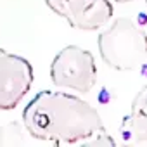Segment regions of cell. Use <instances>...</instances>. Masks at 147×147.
<instances>
[{
    "instance_id": "obj_1",
    "label": "cell",
    "mask_w": 147,
    "mask_h": 147,
    "mask_svg": "<svg viewBox=\"0 0 147 147\" xmlns=\"http://www.w3.org/2000/svg\"><path fill=\"white\" fill-rule=\"evenodd\" d=\"M23 123L33 138L54 144H83L104 130V121L94 106L76 95L54 90H43L28 102Z\"/></svg>"
},
{
    "instance_id": "obj_2",
    "label": "cell",
    "mask_w": 147,
    "mask_h": 147,
    "mask_svg": "<svg viewBox=\"0 0 147 147\" xmlns=\"http://www.w3.org/2000/svg\"><path fill=\"white\" fill-rule=\"evenodd\" d=\"M102 61L116 71H133L147 59V33L130 18L114 19L97 38Z\"/></svg>"
},
{
    "instance_id": "obj_3",
    "label": "cell",
    "mask_w": 147,
    "mask_h": 147,
    "mask_svg": "<svg viewBox=\"0 0 147 147\" xmlns=\"http://www.w3.org/2000/svg\"><path fill=\"white\" fill-rule=\"evenodd\" d=\"M50 80L59 88L87 94L97 83V64L92 52L78 45H67L52 59Z\"/></svg>"
},
{
    "instance_id": "obj_4",
    "label": "cell",
    "mask_w": 147,
    "mask_h": 147,
    "mask_svg": "<svg viewBox=\"0 0 147 147\" xmlns=\"http://www.w3.org/2000/svg\"><path fill=\"white\" fill-rule=\"evenodd\" d=\"M33 85L31 64L16 54L0 49V111L16 109Z\"/></svg>"
},
{
    "instance_id": "obj_5",
    "label": "cell",
    "mask_w": 147,
    "mask_h": 147,
    "mask_svg": "<svg viewBox=\"0 0 147 147\" xmlns=\"http://www.w3.org/2000/svg\"><path fill=\"white\" fill-rule=\"evenodd\" d=\"M45 4L73 28L83 31L102 28L111 21L114 12L109 0H45Z\"/></svg>"
},
{
    "instance_id": "obj_6",
    "label": "cell",
    "mask_w": 147,
    "mask_h": 147,
    "mask_svg": "<svg viewBox=\"0 0 147 147\" xmlns=\"http://www.w3.org/2000/svg\"><path fill=\"white\" fill-rule=\"evenodd\" d=\"M121 144L131 147H147V114L130 111L119 125Z\"/></svg>"
},
{
    "instance_id": "obj_7",
    "label": "cell",
    "mask_w": 147,
    "mask_h": 147,
    "mask_svg": "<svg viewBox=\"0 0 147 147\" xmlns=\"http://www.w3.org/2000/svg\"><path fill=\"white\" fill-rule=\"evenodd\" d=\"M24 133H28L24 123L19 125L18 121H11L0 126V145H21L26 142Z\"/></svg>"
},
{
    "instance_id": "obj_8",
    "label": "cell",
    "mask_w": 147,
    "mask_h": 147,
    "mask_svg": "<svg viewBox=\"0 0 147 147\" xmlns=\"http://www.w3.org/2000/svg\"><path fill=\"white\" fill-rule=\"evenodd\" d=\"M114 144H116L114 138H113L111 135H107V131H106V128H104V130L94 133L92 137H88L82 145H114Z\"/></svg>"
},
{
    "instance_id": "obj_9",
    "label": "cell",
    "mask_w": 147,
    "mask_h": 147,
    "mask_svg": "<svg viewBox=\"0 0 147 147\" xmlns=\"http://www.w3.org/2000/svg\"><path fill=\"white\" fill-rule=\"evenodd\" d=\"M131 111L147 114V85H144L131 100Z\"/></svg>"
},
{
    "instance_id": "obj_10",
    "label": "cell",
    "mask_w": 147,
    "mask_h": 147,
    "mask_svg": "<svg viewBox=\"0 0 147 147\" xmlns=\"http://www.w3.org/2000/svg\"><path fill=\"white\" fill-rule=\"evenodd\" d=\"M116 2H119V4H126V2H131V0H116Z\"/></svg>"
}]
</instances>
